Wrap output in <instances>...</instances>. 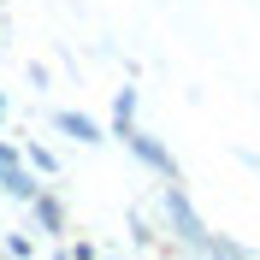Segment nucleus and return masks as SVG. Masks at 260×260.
<instances>
[{
  "label": "nucleus",
  "instance_id": "f257e3e1",
  "mask_svg": "<svg viewBox=\"0 0 260 260\" xmlns=\"http://www.w3.org/2000/svg\"><path fill=\"white\" fill-rule=\"evenodd\" d=\"M166 213H172V225L183 231V243H207V225L195 219V207L183 201V189H166Z\"/></svg>",
  "mask_w": 260,
  "mask_h": 260
},
{
  "label": "nucleus",
  "instance_id": "f03ea898",
  "mask_svg": "<svg viewBox=\"0 0 260 260\" xmlns=\"http://www.w3.org/2000/svg\"><path fill=\"white\" fill-rule=\"evenodd\" d=\"M124 142H130V154H142V160L154 166V172H172V154H166V148L154 142V136H130V130H124Z\"/></svg>",
  "mask_w": 260,
  "mask_h": 260
},
{
  "label": "nucleus",
  "instance_id": "39448f33",
  "mask_svg": "<svg viewBox=\"0 0 260 260\" xmlns=\"http://www.w3.org/2000/svg\"><path fill=\"white\" fill-rule=\"evenodd\" d=\"M0 118H6V101H0Z\"/></svg>",
  "mask_w": 260,
  "mask_h": 260
},
{
  "label": "nucleus",
  "instance_id": "7ed1b4c3",
  "mask_svg": "<svg viewBox=\"0 0 260 260\" xmlns=\"http://www.w3.org/2000/svg\"><path fill=\"white\" fill-rule=\"evenodd\" d=\"M53 124H59L65 136H77V142H101V124L83 118V113H53Z\"/></svg>",
  "mask_w": 260,
  "mask_h": 260
},
{
  "label": "nucleus",
  "instance_id": "20e7f679",
  "mask_svg": "<svg viewBox=\"0 0 260 260\" xmlns=\"http://www.w3.org/2000/svg\"><path fill=\"white\" fill-rule=\"evenodd\" d=\"M36 219H42V231H59V207L42 201V195H36Z\"/></svg>",
  "mask_w": 260,
  "mask_h": 260
}]
</instances>
